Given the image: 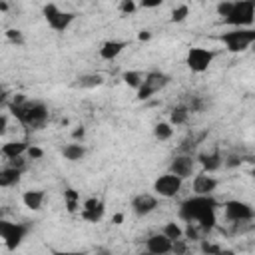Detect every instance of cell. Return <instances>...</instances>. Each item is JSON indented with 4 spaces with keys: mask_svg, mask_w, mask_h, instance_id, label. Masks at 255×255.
<instances>
[{
    "mask_svg": "<svg viewBox=\"0 0 255 255\" xmlns=\"http://www.w3.org/2000/svg\"><path fill=\"white\" fill-rule=\"evenodd\" d=\"M217 199L213 195H191L179 205V217L185 223H195L203 233H209L217 223Z\"/></svg>",
    "mask_w": 255,
    "mask_h": 255,
    "instance_id": "obj_1",
    "label": "cell"
},
{
    "mask_svg": "<svg viewBox=\"0 0 255 255\" xmlns=\"http://www.w3.org/2000/svg\"><path fill=\"white\" fill-rule=\"evenodd\" d=\"M12 116L26 128H42L48 122V106L40 100H26L24 104H8Z\"/></svg>",
    "mask_w": 255,
    "mask_h": 255,
    "instance_id": "obj_2",
    "label": "cell"
},
{
    "mask_svg": "<svg viewBox=\"0 0 255 255\" xmlns=\"http://www.w3.org/2000/svg\"><path fill=\"white\" fill-rule=\"evenodd\" d=\"M221 44L231 54H241L255 44V28H233L219 36Z\"/></svg>",
    "mask_w": 255,
    "mask_h": 255,
    "instance_id": "obj_3",
    "label": "cell"
},
{
    "mask_svg": "<svg viewBox=\"0 0 255 255\" xmlns=\"http://www.w3.org/2000/svg\"><path fill=\"white\" fill-rule=\"evenodd\" d=\"M253 22H255V0L233 2V10L223 20V24L231 28H251Z\"/></svg>",
    "mask_w": 255,
    "mask_h": 255,
    "instance_id": "obj_4",
    "label": "cell"
},
{
    "mask_svg": "<svg viewBox=\"0 0 255 255\" xmlns=\"http://www.w3.org/2000/svg\"><path fill=\"white\" fill-rule=\"evenodd\" d=\"M217 52L209 50V48H201V46H191L187 50L185 56V66L193 72V74H203L209 70V66L213 64Z\"/></svg>",
    "mask_w": 255,
    "mask_h": 255,
    "instance_id": "obj_5",
    "label": "cell"
},
{
    "mask_svg": "<svg viewBox=\"0 0 255 255\" xmlns=\"http://www.w3.org/2000/svg\"><path fill=\"white\" fill-rule=\"evenodd\" d=\"M42 14H44L48 26H50L52 30H56V32H64V30H68V28L72 26V22L76 20V14H74V12L62 10L58 4H52V2L46 4V6L42 8Z\"/></svg>",
    "mask_w": 255,
    "mask_h": 255,
    "instance_id": "obj_6",
    "label": "cell"
},
{
    "mask_svg": "<svg viewBox=\"0 0 255 255\" xmlns=\"http://www.w3.org/2000/svg\"><path fill=\"white\" fill-rule=\"evenodd\" d=\"M26 235H28V225L6 221V219L0 221V237L8 251H14L16 247H20Z\"/></svg>",
    "mask_w": 255,
    "mask_h": 255,
    "instance_id": "obj_7",
    "label": "cell"
},
{
    "mask_svg": "<svg viewBox=\"0 0 255 255\" xmlns=\"http://www.w3.org/2000/svg\"><path fill=\"white\" fill-rule=\"evenodd\" d=\"M181 185H183V179L167 171V173L159 175V177L153 181V193H155L157 197L171 199V197H175V195L181 191Z\"/></svg>",
    "mask_w": 255,
    "mask_h": 255,
    "instance_id": "obj_8",
    "label": "cell"
},
{
    "mask_svg": "<svg viewBox=\"0 0 255 255\" xmlns=\"http://www.w3.org/2000/svg\"><path fill=\"white\" fill-rule=\"evenodd\" d=\"M169 84V76H165L163 72H147L143 86L137 90V100H147L153 94H157L159 90H163Z\"/></svg>",
    "mask_w": 255,
    "mask_h": 255,
    "instance_id": "obj_9",
    "label": "cell"
},
{
    "mask_svg": "<svg viewBox=\"0 0 255 255\" xmlns=\"http://www.w3.org/2000/svg\"><path fill=\"white\" fill-rule=\"evenodd\" d=\"M223 213L229 221H237V223H243V221H249L253 219V207L241 199H229L223 203Z\"/></svg>",
    "mask_w": 255,
    "mask_h": 255,
    "instance_id": "obj_10",
    "label": "cell"
},
{
    "mask_svg": "<svg viewBox=\"0 0 255 255\" xmlns=\"http://www.w3.org/2000/svg\"><path fill=\"white\" fill-rule=\"evenodd\" d=\"M195 165H197V159L191 157L189 153H181V155H175L169 163V173L181 177V179H187L195 173Z\"/></svg>",
    "mask_w": 255,
    "mask_h": 255,
    "instance_id": "obj_11",
    "label": "cell"
},
{
    "mask_svg": "<svg viewBox=\"0 0 255 255\" xmlns=\"http://www.w3.org/2000/svg\"><path fill=\"white\" fill-rule=\"evenodd\" d=\"M106 213V203L104 199L100 197H88L84 203H82V211H80V217L88 223H98Z\"/></svg>",
    "mask_w": 255,
    "mask_h": 255,
    "instance_id": "obj_12",
    "label": "cell"
},
{
    "mask_svg": "<svg viewBox=\"0 0 255 255\" xmlns=\"http://www.w3.org/2000/svg\"><path fill=\"white\" fill-rule=\"evenodd\" d=\"M219 185V179L213 177L211 173H197L193 175V183H191V189H193V195H213V191L217 189Z\"/></svg>",
    "mask_w": 255,
    "mask_h": 255,
    "instance_id": "obj_13",
    "label": "cell"
},
{
    "mask_svg": "<svg viewBox=\"0 0 255 255\" xmlns=\"http://www.w3.org/2000/svg\"><path fill=\"white\" fill-rule=\"evenodd\" d=\"M155 207H157V195H155V193H137V195L131 199V211H133L137 217L149 215Z\"/></svg>",
    "mask_w": 255,
    "mask_h": 255,
    "instance_id": "obj_14",
    "label": "cell"
},
{
    "mask_svg": "<svg viewBox=\"0 0 255 255\" xmlns=\"http://www.w3.org/2000/svg\"><path fill=\"white\" fill-rule=\"evenodd\" d=\"M173 247V241L167 239L163 233H153L145 239V251L153 253V255H167Z\"/></svg>",
    "mask_w": 255,
    "mask_h": 255,
    "instance_id": "obj_15",
    "label": "cell"
},
{
    "mask_svg": "<svg viewBox=\"0 0 255 255\" xmlns=\"http://www.w3.org/2000/svg\"><path fill=\"white\" fill-rule=\"evenodd\" d=\"M128 44H129L128 40H106V42L100 46V58L112 62V60H116V58L128 48Z\"/></svg>",
    "mask_w": 255,
    "mask_h": 255,
    "instance_id": "obj_16",
    "label": "cell"
},
{
    "mask_svg": "<svg viewBox=\"0 0 255 255\" xmlns=\"http://www.w3.org/2000/svg\"><path fill=\"white\" fill-rule=\"evenodd\" d=\"M195 159H197V163L203 167L205 173H213V171H217V169L223 165V157H221V153H219L217 149L207 151V153H199Z\"/></svg>",
    "mask_w": 255,
    "mask_h": 255,
    "instance_id": "obj_17",
    "label": "cell"
},
{
    "mask_svg": "<svg viewBox=\"0 0 255 255\" xmlns=\"http://www.w3.org/2000/svg\"><path fill=\"white\" fill-rule=\"evenodd\" d=\"M44 199H46V193H44L42 189H28V191L22 193V203H24V207H28L30 211H40Z\"/></svg>",
    "mask_w": 255,
    "mask_h": 255,
    "instance_id": "obj_18",
    "label": "cell"
},
{
    "mask_svg": "<svg viewBox=\"0 0 255 255\" xmlns=\"http://www.w3.org/2000/svg\"><path fill=\"white\" fill-rule=\"evenodd\" d=\"M28 143L24 141H6L2 147H0V153L6 157V159H16V157H22L26 151H28Z\"/></svg>",
    "mask_w": 255,
    "mask_h": 255,
    "instance_id": "obj_19",
    "label": "cell"
},
{
    "mask_svg": "<svg viewBox=\"0 0 255 255\" xmlns=\"http://www.w3.org/2000/svg\"><path fill=\"white\" fill-rule=\"evenodd\" d=\"M64 203H66V211L76 215L82 211V205H80V193L74 189V187H66L64 189Z\"/></svg>",
    "mask_w": 255,
    "mask_h": 255,
    "instance_id": "obj_20",
    "label": "cell"
},
{
    "mask_svg": "<svg viewBox=\"0 0 255 255\" xmlns=\"http://www.w3.org/2000/svg\"><path fill=\"white\" fill-rule=\"evenodd\" d=\"M62 155L68 159V161H80L84 155H86V147L78 141H72V143H66L62 147Z\"/></svg>",
    "mask_w": 255,
    "mask_h": 255,
    "instance_id": "obj_21",
    "label": "cell"
},
{
    "mask_svg": "<svg viewBox=\"0 0 255 255\" xmlns=\"http://www.w3.org/2000/svg\"><path fill=\"white\" fill-rule=\"evenodd\" d=\"M20 175H22V169H16V167L6 165L0 171V185L2 187H12V185H16L20 181Z\"/></svg>",
    "mask_w": 255,
    "mask_h": 255,
    "instance_id": "obj_22",
    "label": "cell"
},
{
    "mask_svg": "<svg viewBox=\"0 0 255 255\" xmlns=\"http://www.w3.org/2000/svg\"><path fill=\"white\" fill-rule=\"evenodd\" d=\"M104 84V76L102 74H84L74 82V88H98Z\"/></svg>",
    "mask_w": 255,
    "mask_h": 255,
    "instance_id": "obj_23",
    "label": "cell"
},
{
    "mask_svg": "<svg viewBox=\"0 0 255 255\" xmlns=\"http://www.w3.org/2000/svg\"><path fill=\"white\" fill-rule=\"evenodd\" d=\"M124 82L129 86V88H133L135 92L143 86V80H145V74L143 72H139V70H128V72H124Z\"/></svg>",
    "mask_w": 255,
    "mask_h": 255,
    "instance_id": "obj_24",
    "label": "cell"
},
{
    "mask_svg": "<svg viewBox=\"0 0 255 255\" xmlns=\"http://www.w3.org/2000/svg\"><path fill=\"white\" fill-rule=\"evenodd\" d=\"M189 112H191V110H189L187 106H177V108H173L171 114H169V124H171V126H183V124H187Z\"/></svg>",
    "mask_w": 255,
    "mask_h": 255,
    "instance_id": "obj_25",
    "label": "cell"
},
{
    "mask_svg": "<svg viewBox=\"0 0 255 255\" xmlns=\"http://www.w3.org/2000/svg\"><path fill=\"white\" fill-rule=\"evenodd\" d=\"M153 135L159 141H167L173 135V126L169 122H159V124L153 126Z\"/></svg>",
    "mask_w": 255,
    "mask_h": 255,
    "instance_id": "obj_26",
    "label": "cell"
},
{
    "mask_svg": "<svg viewBox=\"0 0 255 255\" xmlns=\"http://www.w3.org/2000/svg\"><path fill=\"white\" fill-rule=\"evenodd\" d=\"M161 233H163V235H165L167 239H171V241L183 239V227H181L179 223H175V221H167Z\"/></svg>",
    "mask_w": 255,
    "mask_h": 255,
    "instance_id": "obj_27",
    "label": "cell"
},
{
    "mask_svg": "<svg viewBox=\"0 0 255 255\" xmlns=\"http://www.w3.org/2000/svg\"><path fill=\"white\" fill-rule=\"evenodd\" d=\"M187 16H189V6H187V4H179V6H175V8L171 10L169 20L177 24V22H183Z\"/></svg>",
    "mask_w": 255,
    "mask_h": 255,
    "instance_id": "obj_28",
    "label": "cell"
},
{
    "mask_svg": "<svg viewBox=\"0 0 255 255\" xmlns=\"http://www.w3.org/2000/svg\"><path fill=\"white\" fill-rule=\"evenodd\" d=\"M201 229L195 225V223H187L185 229H183V237L185 239H191V241H201Z\"/></svg>",
    "mask_w": 255,
    "mask_h": 255,
    "instance_id": "obj_29",
    "label": "cell"
},
{
    "mask_svg": "<svg viewBox=\"0 0 255 255\" xmlns=\"http://www.w3.org/2000/svg\"><path fill=\"white\" fill-rule=\"evenodd\" d=\"M6 38H8V42H12V44H16V46H22V44H24V34H22V30H18V28L6 30Z\"/></svg>",
    "mask_w": 255,
    "mask_h": 255,
    "instance_id": "obj_30",
    "label": "cell"
},
{
    "mask_svg": "<svg viewBox=\"0 0 255 255\" xmlns=\"http://www.w3.org/2000/svg\"><path fill=\"white\" fill-rule=\"evenodd\" d=\"M199 247H201V251H203L205 255H217V253L221 251V247H219L217 243H211V241H207V239H201Z\"/></svg>",
    "mask_w": 255,
    "mask_h": 255,
    "instance_id": "obj_31",
    "label": "cell"
},
{
    "mask_svg": "<svg viewBox=\"0 0 255 255\" xmlns=\"http://www.w3.org/2000/svg\"><path fill=\"white\" fill-rule=\"evenodd\" d=\"M215 10H217V16H221V20H225L229 16V12L233 10V2H219L215 6Z\"/></svg>",
    "mask_w": 255,
    "mask_h": 255,
    "instance_id": "obj_32",
    "label": "cell"
},
{
    "mask_svg": "<svg viewBox=\"0 0 255 255\" xmlns=\"http://www.w3.org/2000/svg\"><path fill=\"white\" fill-rule=\"evenodd\" d=\"M135 8H137V4L133 0H122L120 2V12L122 14H131V12H135Z\"/></svg>",
    "mask_w": 255,
    "mask_h": 255,
    "instance_id": "obj_33",
    "label": "cell"
},
{
    "mask_svg": "<svg viewBox=\"0 0 255 255\" xmlns=\"http://www.w3.org/2000/svg\"><path fill=\"white\" fill-rule=\"evenodd\" d=\"M171 251H173L175 255H185V251H187V239H177V241H173Z\"/></svg>",
    "mask_w": 255,
    "mask_h": 255,
    "instance_id": "obj_34",
    "label": "cell"
},
{
    "mask_svg": "<svg viewBox=\"0 0 255 255\" xmlns=\"http://www.w3.org/2000/svg\"><path fill=\"white\" fill-rule=\"evenodd\" d=\"M26 153H28V157H30V159H42L44 149H42V147H36V145H30Z\"/></svg>",
    "mask_w": 255,
    "mask_h": 255,
    "instance_id": "obj_35",
    "label": "cell"
},
{
    "mask_svg": "<svg viewBox=\"0 0 255 255\" xmlns=\"http://www.w3.org/2000/svg\"><path fill=\"white\" fill-rule=\"evenodd\" d=\"M84 137H86V129H84L82 126H80V128H76V129L72 131V139H74V141L82 143V139H84Z\"/></svg>",
    "mask_w": 255,
    "mask_h": 255,
    "instance_id": "obj_36",
    "label": "cell"
},
{
    "mask_svg": "<svg viewBox=\"0 0 255 255\" xmlns=\"http://www.w3.org/2000/svg\"><path fill=\"white\" fill-rule=\"evenodd\" d=\"M8 165H10V167H16V169H22V171H24V165H26V161H24V157H16V159H8Z\"/></svg>",
    "mask_w": 255,
    "mask_h": 255,
    "instance_id": "obj_37",
    "label": "cell"
},
{
    "mask_svg": "<svg viewBox=\"0 0 255 255\" xmlns=\"http://www.w3.org/2000/svg\"><path fill=\"white\" fill-rule=\"evenodd\" d=\"M241 161H245V159H243V157H237V155H229V159L223 161V163H225L227 167H233V165H239Z\"/></svg>",
    "mask_w": 255,
    "mask_h": 255,
    "instance_id": "obj_38",
    "label": "cell"
},
{
    "mask_svg": "<svg viewBox=\"0 0 255 255\" xmlns=\"http://www.w3.org/2000/svg\"><path fill=\"white\" fill-rule=\"evenodd\" d=\"M6 129H8V116L2 114V116H0V135H4Z\"/></svg>",
    "mask_w": 255,
    "mask_h": 255,
    "instance_id": "obj_39",
    "label": "cell"
},
{
    "mask_svg": "<svg viewBox=\"0 0 255 255\" xmlns=\"http://www.w3.org/2000/svg\"><path fill=\"white\" fill-rule=\"evenodd\" d=\"M139 6H141V8H157V6H161V0H153V2H141Z\"/></svg>",
    "mask_w": 255,
    "mask_h": 255,
    "instance_id": "obj_40",
    "label": "cell"
},
{
    "mask_svg": "<svg viewBox=\"0 0 255 255\" xmlns=\"http://www.w3.org/2000/svg\"><path fill=\"white\" fill-rule=\"evenodd\" d=\"M151 38V32L149 30H141L139 34H137V40H141V42H147Z\"/></svg>",
    "mask_w": 255,
    "mask_h": 255,
    "instance_id": "obj_41",
    "label": "cell"
},
{
    "mask_svg": "<svg viewBox=\"0 0 255 255\" xmlns=\"http://www.w3.org/2000/svg\"><path fill=\"white\" fill-rule=\"evenodd\" d=\"M52 255H84L82 251H56L52 249Z\"/></svg>",
    "mask_w": 255,
    "mask_h": 255,
    "instance_id": "obj_42",
    "label": "cell"
},
{
    "mask_svg": "<svg viewBox=\"0 0 255 255\" xmlns=\"http://www.w3.org/2000/svg\"><path fill=\"white\" fill-rule=\"evenodd\" d=\"M112 223H114V225H122V223H124V213H116V215L112 217Z\"/></svg>",
    "mask_w": 255,
    "mask_h": 255,
    "instance_id": "obj_43",
    "label": "cell"
},
{
    "mask_svg": "<svg viewBox=\"0 0 255 255\" xmlns=\"http://www.w3.org/2000/svg\"><path fill=\"white\" fill-rule=\"evenodd\" d=\"M8 10V2H0V12H6Z\"/></svg>",
    "mask_w": 255,
    "mask_h": 255,
    "instance_id": "obj_44",
    "label": "cell"
},
{
    "mask_svg": "<svg viewBox=\"0 0 255 255\" xmlns=\"http://www.w3.org/2000/svg\"><path fill=\"white\" fill-rule=\"evenodd\" d=\"M217 255H233V253H231V251H223V249H221Z\"/></svg>",
    "mask_w": 255,
    "mask_h": 255,
    "instance_id": "obj_45",
    "label": "cell"
},
{
    "mask_svg": "<svg viewBox=\"0 0 255 255\" xmlns=\"http://www.w3.org/2000/svg\"><path fill=\"white\" fill-rule=\"evenodd\" d=\"M249 175H251V177H255V163H253V167H251V171H249Z\"/></svg>",
    "mask_w": 255,
    "mask_h": 255,
    "instance_id": "obj_46",
    "label": "cell"
},
{
    "mask_svg": "<svg viewBox=\"0 0 255 255\" xmlns=\"http://www.w3.org/2000/svg\"><path fill=\"white\" fill-rule=\"evenodd\" d=\"M139 255H153V253H149V251H141Z\"/></svg>",
    "mask_w": 255,
    "mask_h": 255,
    "instance_id": "obj_47",
    "label": "cell"
},
{
    "mask_svg": "<svg viewBox=\"0 0 255 255\" xmlns=\"http://www.w3.org/2000/svg\"><path fill=\"white\" fill-rule=\"evenodd\" d=\"M251 50H255V44H253V48H251Z\"/></svg>",
    "mask_w": 255,
    "mask_h": 255,
    "instance_id": "obj_48",
    "label": "cell"
}]
</instances>
